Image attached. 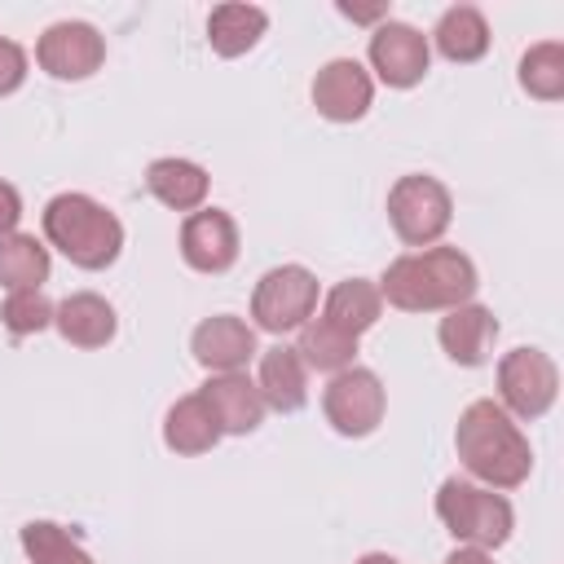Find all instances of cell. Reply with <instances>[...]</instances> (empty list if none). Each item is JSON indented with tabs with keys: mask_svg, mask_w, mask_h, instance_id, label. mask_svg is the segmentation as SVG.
Wrapping results in <instances>:
<instances>
[{
	"mask_svg": "<svg viewBox=\"0 0 564 564\" xmlns=\"http://www.w3.org/2000/svg\"><path fill=\"white\" fill-rule=\"evenodd\" d=\"M375 101V79L357 57H330L313 75V106L330 123H357Z\"/></svg>",
	"mask_w": 564,
	"mask_h": 564,
	"instance_id": "obj_12",
	"label": "cell"
},
{
	"mask_svg": "<svg viewBox=\"0 0 564 564\" xmlns=\"http://www.w3.org/2000/svg\"><path fill=\"white\" fill-rule=\"evenodd\" d=\"M203 405L212 410L220 436H247L264 423V397L256 388V379H247L242 370L234 375H212L203 388H198Z\"/></svg>",
	"mask_w": 564,
	"mask_h": 564,
	"instance_id": "obj_15",
	"label": "cell"
},
{
	"mask_svg": "<svg viewBox=\"0 0 564 564\" xmlns=\"http://www.w3.org/2000/svg\"><path fill=\"white\" fill-rule=\"evenodd\" d=\"M441 564H494V555H489V551H480V546H454Z\"/></svg>",
	"mask_w": 564,
	"mask_h": 564,
	"instance_id": "obj_31",
	"label": "cell"
},
{
	"mask_svg": "<svg viewBox=\"0 0 564 564\" xmlns=\"http://www.w3.org/2000/svg\"><path fill=\"white\" fill-rule=\"evenodd\" d=\"M26 48L18 44V40H9V35H0V97H9V93H18L22 84H26Z\"/></svg>",
	"mask_w": 564,
	"mask_h": 564,
	"instance_id": "obj_28",
	"label": "cell"
},
{
	"mask_svg": "<svg viewBox=\"0 0 564 564\" xmlns=\"http://www.w3.org/2000/svg\"><path fill=\"white\" fill-rule=\"evenodd\" d=\"M560 397V366L542 348H511L498 361V405L520 423L542 419Z\"/></svg>",
	"mask_w": 564,
	"mask_h": 564,
	"instance_id": "obj_7",
	"label": "cell"
},
{
	"mask_svg": "<svg viewBox=\"0 0 564 564\" xmlns=\"http://www.w3.org/2000/svg\"><path fill=\"white\" fill-rule=\"evenodd\" d=\"M18 220H22V194H18V185L0 181V238L18 234Z\"/></svg>",
	"mask_w": 564,
	"mask_h": 564,
	"instance_id": "obj_29",
	"label": "cell"
},
{
	"mask_svg": "<svg viewBox=\"0 0 564 564\" xmlns=\"http://www.w3.org/2000/svg\"><path fill=\"white\" fill-rule=\"evenodd\" d=\"M427 44H436V53L454 66H467V62H480L489 53V22L476 4H454L436 18Z\"/></svg>",
	"mask_w": 564,
	"mask_h": 564,
	"instance_id": "obj_19",
	"label": "cell"
},
{
	"mask_svg": "<svg viewBox=\"0 0 564 564\" xmlns=\"http://www.w3.org/2000/svg\"><path fill=\"white\" fill-rule=\"evenodd\" d=\"M436 339L445 348V357L454 366H485L494 357V344H498V317L494 308L485 304H458V308H445L441 326H436Z\"/></svg>",
	"mask_w": 564,
	"mask_h": 564,
	"instance_id": "obj_14",
	"label": "cell"
},
{
	"mask_svg": "<svg viewBox=\"0 0 564 564\" xmlns=\"http://www.w3.org/2000/svg\"><path fill=\"white\" fill-rule=\"evenodd\" d=\"M357 564H401V560H397V555H388V551H366Z\"/></svg>",
	"mask_w": 564,
	"mask_h": 564,
	"instance_id": "obj_32",
	"label": "cell"
},
{
	"mask_svg": "<svg viewBox=\"0 0 564 564\" xmlns=\"http://www.w3.org/2000/svg\"><path fill=\"white\" fill-rule=\"evenodd\" d=\"M18 542H22V551H26L31 564H97V560H93L62 524H53V520H26L22 533H18Z\"/></svg>",
	"mask_w": 564,
	"mask_h": 564,
	"instance_id": "obj_26",
	"label": "cell"
},
{
	"mask_svg": "<svg viewBox=\"0 0 564 564\" xmlns=\"http://www.w3.org/2000/svg\"><path fill=\"white\" fill-rule=\"evenodd\" d=\"M44 242L57 247L75 269H88V273H101L119 260L123 251V220L97 203L93 194H79V189H66V194H53L44 203Z\"/></svg>",
	"mask_w": 564,
	"mask_h": 564,
	"instance_id": "obj_3",
	"label": "cell"
},
{
	"mask_svg": "<svg viewBox=\"0 0 564 564\" xmlns=\"http://www.w3.org/2000/svg\"><path fill=\"white\" fill-rule=\"evenodd\" d=\"M35 62L44 75L62 79V84H79L93 79L106 62V35L93 22H53L40 40H35Z\"/></svg>",
	"mask_w": 564,
	"mask_h": 564,
	"instance_id": "obj_9",
	"label": "cell"
},
{
	"mask_svg": "<svg viewBox=\"0 0 564 564\" xmlns=\"http://www.w3.org/2000/svg\"><path fill=\"white\" fill-rule=\"evenodd\" d=\"M449 220H454V194L445 189V181H436L427 172H410V176L392 181L388 225L405 247H414V251L436 247L445 238Z\"/></svg>",
	"mask_w": 564,
	"mask_h": 564,
	"instance_id": "obj_5",
	"label": "cell"
},
{
	"mask_svg": "<svg viewBox=\"0 0 564 564\" xmlns=\"http://www.w3.org/2000/svg\"><path fill=\"white\" fill-rule=\"evenodd\" d=\"M256 388L264 397V410L295 414V410L308 405V366L300 361V352L291 344H273V348L260 352Z\"/></svg>",
	"mask_w": 564,
	"mask_h": 564,
	"instance_id": "obj_17",
	"label": "cell"
},
{
	"mask_svg": "<svg viewBox=\"0 0 564 564\" xmlns=\"http://www.w3.org/2000/svg\"><path fill=\"white\" fill-rule=\"evenodd\" d=\"M238 220L225 207H198L181 220V260L194 273H229L238 260Z\"/></svg>",
	"mask_w": 564,
	"mask_h": 564,
	"instance_id": "obj_11",
	"label": "cell"
},
{
	"mask_svg": "<svg viewBox=\"0 0 564 564\" xmlns=\"http://www.w3.org/2000/svg\"><path fill=\"white\" fill-rule=\"evenodd\" d=\"M216 441H220V427H216V419H212V410L203 405L198 392H189V397L167 405V414H163V445L172 454L198 458V454L216 449Z\"/></svg>",
	"mask_w": 564,
	"mask_h": 564,
	"instance_id": "obj_21",
	"label": "cell"
},
{
	"mask_svg": "<svg viewBox=\"0 0 564 564\" xmlns=\"http://www.w3.org/2000/svg\"><path fill=\"white\" fill-rule=\"evenodd\" d=\"M295 335H300V339H295L291 348L300 352V361H304L308 370L339 375V370H348V366H352V357H357V339H352V335H344V330H335V326H330V322H322V317H308Z\"/></svg>",
	"mask_w": 564,
	"mask_h": 564,
	"instance_id": "obj_24",
	"label": "cell"
},
{
	"mask_svg": "<svg viewBox=\"0 0 564 564\" xmlns=\"http://www.w3.org/2000/svg\"><path fill=\"white\" fill-rule=\"evenodd\" d=\"M53 326L70 348H106L119 330L115 304L97 291H75L53 308Z\"/></svg>",
	"mask_w": 564,
	"mask_h": 564,
	"instance_id": "obj_16",
	"label": "cell"
},
{
	"mask_svg": "<svg viewBox=\"0 0 564 564\" xmlns=\"http://www.w3.org/2000/svg\"><path fill=\"white\" fill-rule=\"evenodd\" d=\"M436 520L454 533L458 546H480V551H498L516 533V511H511L507 494L485 489V485L463 480V476L441 480V489H436Z\"/></svg>",
	"mask_w": 564,
	"mask_h": 564,
	"instance_id": "obj_4",
	"label": "cell"
},
{
	"mask_svg": "<svg viewBox=\"0 0 564 564\" xmlns=\"http://www.w3.org/2000/svg\"><path fill=\"white\" fill-rule=\"evenodd\" d=\"M375 286H379V300L401 313H445V308L471 304L480 273L471 256L458 247H423L388 260Z\"/></svg>",
	"mask_w": 564,
	"mask_h": 564,
	"instance_id": "obj_2",
	"label": "cell"
},
{
	"mask_svg": "<svg viewBox=\"0 0 564 564\" xmlns=\"http://www.w3.org/2000/svg\"><path fill=\"white\" fill-rule=\"evenodd\" d=\"M383 313V300H379V286L370 278H344L326 291V304H322V322H330L335 330L361 339Z\"/></svg>",
	"mask_w": 564,
	"mask_h": 564,
	"instance_id": "obj_20",
	"label": "cell"
},
{
	"mask_svg": "<svg viewBox=\"0 0 564 564\" xmlns=\"http://www.w3.org/2000/svg\"><path fill=\"white\" fill-rule=\"evenodd\" d=\"M53 308L44 291H9L4 304H0V326L13 335V339H26V335H40L53 326Z\"/></svg>",
	"mask_w": 564,
	"mask_h": 564,
	"instance_id": "obj_27",
	"label": "cell"
},
{
	"mask_svg": "<svg viewBox=\"0 0 564 564\" xmlns=\"http://www.w3.org/2000/svg\"><path fill=\"white\" fill-rule=\"evenodd\" d=\"M516 79L529 97L538 101H560L564 97V44L560 40H542V44H529L520 66H516Z\"/></svg>",
	"mask_w": 564,
	"mask_h": 564,
	"instance_id": "obj_25",
	"label": "cell"
},
{
	"mask_svg": "<svg viewBox=\"0 0 564 564\" xmlns=\"http://www.w3.org/2000/svg\"><path fill=\"white\" fill-rule=\"evenodd\" d=\"M335 9H339L344 18H352V22H375V26L388 22V4H348V0H339Z\"/></svg>",
	"mask_w": 564,
	"mask_h": 564,
	"instance_id": "obj_30",
	"label": "cell"
},
{
	"mask_svg": "<svg viewBox=\"0 0 564 564\" xmlns=\"http://www.w3.org/2000/svg\"><path fill=\"white\" fill-rule=\"evenodd\" d=\"M366 57H370V70H375L370 79H383L388 88H414V84H423L427 66H432V44L419 26L388 18L370 31Z\"/></svg>",
	"mask_w": 564,
	"mask_h": 564,
	"instance_id": "obj_10",
	"label": "cell"
},
{
	"mask_svg": "<svg viewBox=\"0 0 564 564\" xmlns=\"http://www.w3.org/2000/svg\"><path fill=\"white\" fill-rule=\"evenodd\" d=\"M189 352L203 370L212 375H234L242 370L260 348H256V326L234 317V313H216V317H203L189 335Z\"/></svg>",
	"mask_w": 564,
	"mask_h": 564,
	"instance_id": "obj_13",
	"label": "cell"
},
{
	"mask_svg": "<svg viewBox=\"0 0 564 564\" xmlns=\"http://www.w3.org/2000/svg\"><path fill=\"white\" fill-rule=\"evenodd\" d=\"M145 189H150L167 212H185V216H189V212H198V207L207 203L212 176H207L203 163L167 154V159H154V163L145 167Z\"/></svg>",
	"mask_w": 564,
	"mask_h": 564,
	"instance_id": "obj_18",
	"label": "cell"
},
{
	"mask_svg": "<svg viewBox=\"0 0 564 564\" xmlns=\"http://www.w3.org/2000/svg\"><path fill=\"white\" fill-rule=\"evenodd\" d=\"M454 449H458V463L463 471L485 485V489H520L533 471V445L529 436L520 432V423L494 401V397H480L471 401L463 414H458V427H454Z\"/></svg>",
	"mask_w": 564,
	"mask_h": 564,
	"instance_id": "obj_1",
	"label": "cell"
},
{
	"mask_svg": "<svg viewBox=\"0 0 564 564\" xmlns=\"http://www.w3.org/2000/svg\"><path fill=\"white\" fill-rule=\"evenodd\" d=\"M269 31V13L260 4H216L207 13V44L216 57H242Z\"/></svg>",
	"mask_w": 564,
	"mask_h": 564,
	"instance_id": "obj_22",
	"label": "cell"
},
{
	"mask_svg": "<svg viewBox=\"0 0 564 564\" xmlns=\"http://www.w3.org/2000/svg\"><path fill=\"white\" fill-rule=\"evenodd\" d=\"M317 317V278L304 264H273L251 291V322L269 335H291Z\"/></svg>",
	"mask_w": 564,
	"mask_h": 564,
	"instance_id": "obj_6",
	"label": "cell"
},
{
	"mask_svg": "<svg viewBox=\"0 0 564 564\" xmlns=\"http://www.w3.org/2000/svg\"><path fill=\"white\" fill-rule=\"evenodd\" d=\"M322 414H326V423L339 436L361 441V436H370L383 423V414H388V388H383V379L375 370L348 366V370L330 375V383L322 388Z\"/></svg>",
	"mask_w": 564,
	"mask_h": 564,
	"instance_id": "obj_8",
	"label": "cell"
},
{
	"mask_svg": "<svg viewBox=\"0 0 564 564\" xmlns=\"http://www.w3.org/2000/svg\"><path fill=\"white\" fill-rule=\"evenodd\" d=\"M48 247L35 234H9L0 238V286L4 291H40L48 282Z\"/></svg>",
	"mask_w": 564,
	"mask_h": 564,
	"instance_id": "obj_23",
	"label": "cell"
}]
</instances>
